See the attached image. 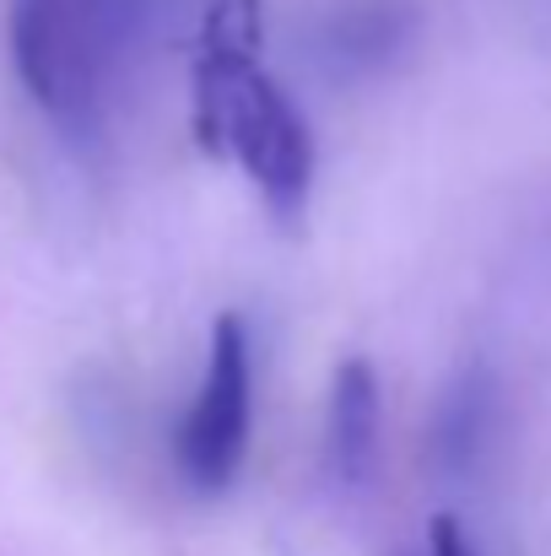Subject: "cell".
Here are the masks:
<instances>
[{
  "mask_svg": "<svg viewBox=\"0 0 551 556\" xmlns=\"http://www.w3.org/2000/svg\"><path fill=\"white\" fill-rule=\"evenodd\" d=\"M189 130L205 157L233 163L276 222H298L314 189V136L287 87L260 65V54L189 60Z\"/></svg>",
  "mask_w": 551,
  "mask_h": 556,
  "instance_id": "obj_1",
  "label": "cell"
},
{
  "mask_svg": "<svg viewBox=\"0 0 551 556\" xmlns=\"http://www.w3.org/2000/svg\"><path fill=\"white\" fill-rule=\"evenodd\" d=\"M254 432V346L238 314H216L205 368L174 432V465L189 492L216 497L238 481Z\"/></svg>",
  "mask_w": 551,
  "mask_h": 556,
  "instance_id": "obj_2",
  "label": "cell"
},
{
  "mask_svg": "<svg viewBox=\"0 0 551 556\" xmlns=\"http://www.w3.org/2000/svg\"><path fill=\"white\" fill-rule=\"evenodd\" d=\"M11 60L38 109L82 125L103 81V38L92 0H11Z\"/></svg>",
  "mask_w": 551,
  "mask_h": 556,
  "instance_id": "obj_3",
  "label": "cell"
},
{
  "mask_svg": "<svg viewBox=\"0 0 551 556\" xmlns=\"http://www.w3.org/2000/svg\"><path fill=\"white\" fill-rule=\"evenodd\" d=\"M378 448V378L363 357H347L330 378V459L347 481H363Z\"/></svg>",
  "mask_w": 551,
  "mask_h": 556,
  "instance_id": "obj_4",
  "label": "cell"
},
{
  "mask_svg": "<svg viewBox=\"0 0 551 556\" xmlns=\"http://www.w3.org/2000/svg\"><path fill=\"white\" fill-rule=\"evenodd\" d=\"M427 556H481V552H476V541L465 535V525L454 514H438L427 525Z\"/></svg>",
  "mask_w": 551,
  "mask_h": 556,
  "instance_id": "obj_5",
  "label": "cell"
}]
</instances>
